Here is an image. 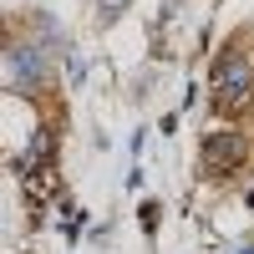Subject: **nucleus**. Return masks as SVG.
<instances>
[{"label":"nucleus","instance_id":"20e7f679","mask_svg":"<svg viewBox=\"0 0 254 254\" xmlns=\"http://www.w3.org/2000/svg\"><path fill=\"white\" fill-rule=\"evenodd\" d=\"M41 168H56V132H51V122H41V127H36V137L26 142V153H15V158H10V173H20V178L41 173Z\"/></svg>","mask_w":254,"mask_h":254},{"label":"nucleus","instance_id":"423d86ee","mask_svg":"<svg viewBox=\"0 0 254 254\" xmlns=\"http://www.w3.org/2000/svg\"><path fill=\"white\" fill-rule=\"evenodd\" d=\"M92 5H97V26H112L132 10V0H92Z\"/></svg>","mask_w":254,"mask_h":254},{"label":"nucleus","instance_id":"0eeeda50","mask_svg":"<svg viewBox=\"0 0 254 254\" xmlns=\"http://www.w3.org/2000/svg\"><path fill=\"white\" fill-rule=\"evenodd\" d=\"M142 229H147V234L158 229V203H142Z\"/></svg>","mask_w":254,"mask_h":254},{"label":"nucleus","instance_id":"1a4fd4ad","mask_svg":"<svg viewBox=\"0 0 254 254\" xmlns=\"http://www.w3.org/2000/svg\"><path fill=\"white\" fill-rule=\"evenodd\" d=\"M239 254H254V249H239Z\"/></svg>","mask_w":254,"mask_h":254},{"label":"nucleus","instance_id":"6e6552de","mask_svg":"<svg viewBox=\"0 0 254 254\" xmlns=\"http://www.w3.org/2000/svg\"><path fill=\"white\" fill-rule=\"evenodd\" d=\"M173 5H178V0H168V10H173Z\"/></svg>","mask_w":254,"mask_h":254},{"label":"nucleus","instance_id":"f257e3e1","mask_svg":"<svg viewBox=\"0 0 254 254\" xmlns=\"http://www.w3.org/2000/svg\"><path fill=\"white\" fill-rule=\"evenodd\" d=\"M208 92H214V107H224V112L249 107V97H254V61H249L244 51H224V56L214 61Z\"/></svg>","mask_w":254,"mask_h":254},{"label":"nucleus","instance_id":"f03ea898","mask_svg":"<svg viewBox=\"0 0 254 254\" xmlns=\"http://www.w3.org/2000/svg\"><path fill=\"white\" fill-rule=\"evenodd\" d=\"M46 51L36 46V41H5V87L20 92V97H41L46 92Z\"/></svg>","mask_w":254,"mask_h":254},{"label":"nucleus","instance_id":"39448f33","mask_svg":"<svg viewBox=\"0 0 254 254\" xmlns=\"http://www.w3.org/2000/svg\"><path fill=\"white\" fill-rule=\"evenodd\" d=\"M36 36H41V41H36L41 51H61V56H71V46H66V31H61L51 15H36Z\"/></svg>","mask_w":254,"mask_h":254},{"label":"nucleus","instance_id":"7ed1b4c3","mask_svg":"<svg viewBox=\"0 0 254 254\" xmlns=\"http://www.w3.org/2000/svg\"><path fill=\"white\" fill-rule=\"evenodd\" d=\"M198 158H203L208 178H229V173H239V168L249 163V137H239V132H208Z\"/></svg>","mask_w":254,"mask_h":254}]
</instances>
